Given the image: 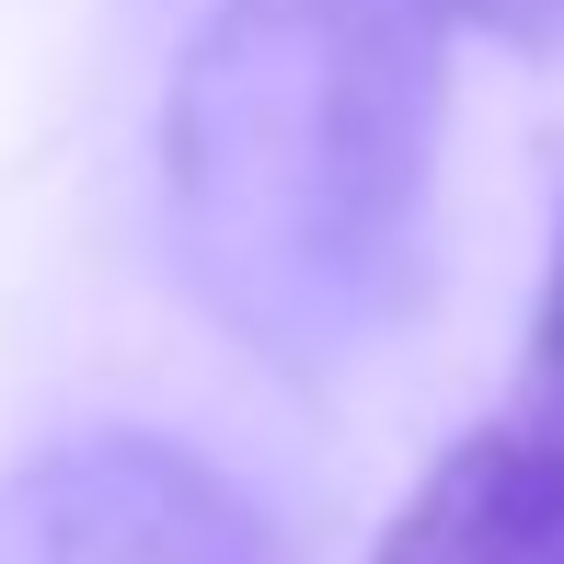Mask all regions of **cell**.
Masks as SVG:
<instances>
[{"instance_id": "cell-1", "label": "cell", "mask_w": 564, "mask_h": 564, "mask_svg": "<svg viewBox=\"0 0 564 564\" xmlns=\"http://www.w3.org/2000/svg\"><path fill=\"white\" fill-rule=\"evenodd\" d=\"M426 0H219L162 93V230L196 312L323 380L392 335L438 185Z\"/></svg>"}, {"instance_id": "cell-2", "label": "cell", "mask_w": 564, "mask_h": 564, "mask_svg": "<svg viewBox=\"0 0 564 564\" xmlns=\"http://www.w3.org/2000/svg\"><path fill=\"white\" fill-rule=\"evenodd\" d=\"M0 564H289V542L219 460L150 426H93L0 484Z\"/></svg>"}, {"instance_id": "cell-3", "label": "cell", "mask_w": 564, "mask_h": 564, "mask_svg": "<svg viewBox=\"0 0 564 564\" xmlns=\"http://www.w3.org/2000/svg\"><path fill=\"white\" fill-rule=\"evenodd\" d=\"M369 564H564V449L519 415L449 438Z\"/></svg>"}, {"instance_id": "cell-4", "label": "cell", "mask_w": 564, "mask_h": 564, "mask_svg": "<svg viewBox=\"0 0 564 564\" xmlns=\"http://www.w3.org/2000/svg\"><path fill=\"white\" fill-rule=\"evenodd\" d=\"M519 426H542V438L564 449V219H553L542 312H530V357H519Z\"/></svg>"}, {"instance_id": "cell-5", "label": "cell", "mask_w": 564, "mask_h": 564, "mask_svg": "<svg viewBox=\"0 0 564 564\" xmlns=\"http://www.w3.org/2000/svg\"><path fill=\"white\" fill-rule=\"evenodd\" d=\"M438 23H473V35H507V46H564V0H426Z\"/></svg>"}]
</instances>
